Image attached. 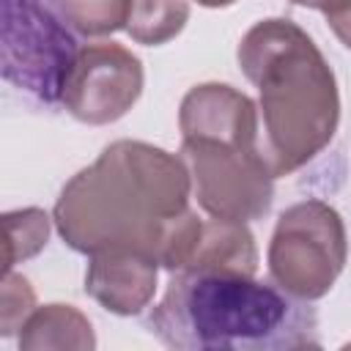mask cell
I'll use <instances>...</instances> for the list:
<instances>
[{"instance_id": "6da1fadb", "label": "cell", "mask_w": 351, "mask_h": 351, "mask_svg": "<svg viewBox=\"0 0 351 351\" xmlns=\"http://www.w3.org/2000/svg\"><path fill=\"white\" fill-rule=\"evenodd\" d=\"M189 197L192 181L181 154L115 140L60 189L52 222L80 255L140 252L167 271H181L203 230Z\"/></svg>"}, {"instance_id": "7a4b0ae2", "label": "cell", "mask_w": 351, "mask_h": 351, "mask_svg": "<svg viewBox=\"0 0 351 351\" xmlns=\"http://www.w3.org/2000/svg\"><path fill=\"white\" fill-rule=\"evenodd\" d=\"M145 326L178 351L318 348V315L274 282L225 269H181Z\"/></svg>"}, {"instance_id": "3957f363", "label": "cell", "mask_w": 351, "mask_h": 351, "mask_svg": "<svg viewBox=\"0 0 351 351\" xmlns=\"http://www.w3.org/2000/svg\"><path fill=\"white\" fill-rule=\"evenodd\" d=\"M244 77L258 88V148L274 178L315 159L340 123L337 80L315 41L291 19L255 22L236 49Z\"/></svg>"}, {"instance_id": "277c9868", "label": "cell", "mask_w": 351, "mask_h": 351, "mask_svg": "<svg viewBox=\"0 0 351 351\" xmlns=\"http://www.w3.org/2000/svg\"><path fill=\"white\" fill-rule=\"evenodd\" d=\"M346 258V225L329 203L307 197L277 217L266 263L271 282L293 299L315 302L326 296L340 277Z\"/></svg>"}, {"instance_id": "5b68a950", "label": "cell", "mask_w": 351, "mask_h": 351, "mask_svg": "<svg viewBox=\"0 0 351 351\" xmlns=\"http://www.w3.org/2000/svg\"><path fill=\"white\" fill-rule=\"evenodd\" d=\"M80 47L52 0H3V80L41 104L60 101Z\"/></svg>"}, {"instance_id": "8992f818", "label": "cell", "mask_w": 351, "mask_h": 351, "mask_svg": "<svg viewBox=\"0 0 351 351\" xmlns=\"http://www.w3.org/2000/svg\"><path fill=\"white\" fill-rule=\"evenodd\" d=\"M192 195L208 217L250 222L261 219L274 200V176L258 145L217 140H181Z\"/></svg>"}, {"instance_id": "52a82bcc", "label": "cell", "mask_w": 351, "mask_h": 351, "mask_svg": "<svg viewBox=\"0 0 351 351\" xmlns=\"http://www.w3.org/2000/svg\"><path fill=\"white\" fill-rule=\"evenodd\" d=\"M140 58L115 41L80 47L63 82L60 104L82 123L104 126L123 118L143 93Z\"/></svg>"}, {"instance_id": "ba28073f", "label": "cell", "mask_w": 351, "mask_h": 351, "mask_svg": "<svg viewBox=\"0 0 351 351\" xmlns=\"http://www.w3.org/2000/svg\"><path fill=\"white\" fill-rule=\"evenodd\" d=\"M181 140H217L258 145L261 115L255 101L225 82H203L186 90L178 107Z\"/></svg>"}, {"instance_id": "9c48e42d", "label": "cell", "mask_w": 351, "mask_h": 351, "mask_svg": "<svg viewBox=\"0 0 351 351\" xmlns=\"http://www.w3.org/2000/svg\"><path fill=\"white\" fill-rule=\"evenodd\" d=\"M159 263L140 252H101L90 255L85 269V293L115 315L143 313L159 280Z\"/></svg>"}, {"instance_id": "30bf717a", "label": "cell", "mask_w": 351, "mask_h": 351, "mask_svg": "<svg viewBox=\"0 0 351 351\" xmlns=\"http://www.w3.org/2000/svg\"><path fill=\"white\" fill-rule=\"evenodd\" d=\"M93 346V326L74 304L36 307L19 329V351H90Z\"/></svg>"}, {"instance_id": "8fae6325", "label": "cell", "mask_w": 351, "mask_h": 351, "mask_svg": "<svg viewBox=\"0 0 351 351\" xmlns=\"http://www.w3.org/2000/svg\"><path fill=\"white\" fill-rule=\"evenodd\" d=\"M186 269H225L255 274L258 271V244L250 233L247 222L236 219H203L200 241L195 247L192 261Z\"/></svg>"}, {"instance_id": "7c38bea8", "label": "cell", "mask_w": 351, "mask_h": 351, "mask_svg": "<svg viewBox=\"0 0 351 351\" xmlns=\"http://www.w3.org/2000/svg\"><path fill=\"white\" fill-rule=\"evenodd\" d=\"M189 19V0H132L126 33L132 41L159 47L176 38Z\"/></svg>"}, {"instance_id": "4fadbf2b", "label": "cell", "mask_w": 351, "mask_h": 351, "mask_svg": "<svg viewBox=\"0 0 351 351\" xmlns=\"http://www.w3.org/2000/svg\"><path fill=\"white\" fill-rule=\"evenodd\" d=\"M66 25L80 36H110L115 30H126L132 0H52Z\"/></svg>"}, {"instance_id": "5bb4252c", "label": "cell", "mask_w": 351, "mask_h": 351, "mask_svg": "<svg viewBox=\"0 0 351 351\" xmlns=\"http://www.w3.org/2000/svg\"><path fill=\"white\" fill-rule=\"evenodd\" d=\"M5 225V271L14 263L38 255L49 239V214L41 208H16L3 214Z\"/></svg>"}, {"instance_id": "9a60e30c", "label": "cell", "mask_w": 351, "mask_h": 351, "mask_svg": "<svg viewBox=\"0 0 351 351\" xmlns=\"http://www.w3.org/2000/svg\"><path fill=\"white\" fill-rule=\"evenodd\" d=\"M33 310H36V293L30 282L8 269L3 277V296H0V335L11 337L14 332H19Z\"/></svg>"}, {"instance_id": "2e32d148", "label": "cell", "mask_w": 351, "mask_h": 351, "mask_svg": "<svg viewBox=\"0 0 351 351\" xmlns=\"http://www.w3.org/2000/svg\"><path fill=\"white\" fill-rule=\"evenodd\" d=\"M321 14L326 16V25L340 38V44L351 49V0H329Z\"/></svg>"}, {"instance_id": "e0dca14e", "label": "cell", "mask_w": 351, "mask_h": 351, "mask_svg": "<svg viewBox=\"0 0 351 351\" xmlns=\"http://www.w3.org/2000/svg\"><path fill=\"white\" fill-rule=\"evenodd\" d=\"M197 5H206V8H225V5H233L236 0H195Z\"/></svg>"}, {"instance_id": "ac0fdd59", "label": "cell", "mask_w": 351, "mask_h": 351, "mask_svg": "<svg viewBox=\"0 0 351 351\" xmlns=\"http://www.w3.org/2000/svg\"><path fill=\"white\" fill-rule=\"evenodd\" d=\"M291 3H296V5H304V8H315V11H324V5H326L329 0H291Z\"/></svg>"}, {"instance_id": "d6986e66", "label": "cell", "mask_w": 351, "mask_h": 351, "mask_svg": "<svg viewBox=\"0 0 351 351\" xmlns=\"http://www.w3.org/2000/svg\"><path fill=\"white\" fill-rule=\"evenodd\" d=\"M346 348H351V343H348V346H346Z\"/></svg>"}]
</instances>
